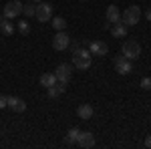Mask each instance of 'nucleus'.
Listing matches in <instances>:
<instances>
[{"instance_id": "obj_1", "label": "nucleus", "mask_w": 151, "mask_h": 149, "mask_svg": "<svg viewBox=\"0 0 151 149\" xmlns=\"http://www.w3.org/2000/svg\"><path fill=\"white\" fill-rule=\"evenodd\" d=\"M91 63H93V55L89 53V50H85V48H77L75 53H73V67L79 71H87L91 67Z\"/></svg>"}, {"instance_id": "obj_2", "label": "nucleus", "mask_w": 151, "mask_h": 149, "mask_svg": "<svg viewBox=\"0 0 151 149\" xmlns=\"http://www.w3.org/2000/svg\"><path fill=\"white\" fill-rule=\"evenodd\" d=\"M141 16H143L141 8L135 6V4H131V6H127L125 10L121 12V22L127 24V26H135V24L141 20Z\"/></svg>"}, {"instance_id": "obj_3", "label": "nucleus", "mask_w": 151, "mask_h": 149, "mask_svg": "<svg viewBox=\"0 0 151 149\" xmlns=\"http://www.w3.org/2000/svg\"><path fill=\"white\" fill-rule=\"evenodd\" d=\"M121 55L127 57L129 60H135V58H139V55H141V45L137 40H125L123 46H121Z\"/></svg>"}, {"instance_id": "obj_4", "label": "nucleus", "mask_w": 151, "mask_h": 149, "mask_svg": "<svg viewBox=\"0 0 151 149\" xmlns=\"http://www.w3.org/2000/svg\"><path fill=\"white\" fill-rule=\"evenodd\" d=\"M22 6H24V4L20 2V0H10V2L4 6L2 16H4V18H10V20H12V18H16V16L22 12Z\"/></svg>"}, {"instance_id": "obj_5", "label": "nucleus", "mask_w": 151, "mask_h": 149, "mask_svg": "<svg viewBox=\"0 0 151 149\" xmlns=\"http://www.w3.org/2000/svg\"><path fill=\"white\" fill-rule=\"evenodd\" d=\"M35 16L40 22H48V20L52 18V6H50L48 2H40V4L36 6V10H35Z\"/></svg>"}, {"instance_id": "obj_6", "label": "nucleus", "mask_w": 151, "mask_h": 149, "mask_svg": "<svg viewBox=\"0 0 151 149\" xmlns=\"http://www.w3.org/2000/svg\"><path fill=\"white\" fill-rule=\"evenodd\" d=\"M69 45H70L69 35H67L65 30H58L57 35H55V38H52V48H55V50H67Z\"/></svg>"}, {"instance_id": "obj_7", "label": "nucleus", "mask_w": 151, "mask_h": 149, "mask_svg": "<svg viewBox=\"0 0 151 149\" xmlns=\"http://www.w3.org/2000/svg\"><path fill=\"white\" fill-rule=\"evenodd\" d=\"M55 77H57L58 83H69L70 77H73V67H70V65H67V63L58 65L57 71H55Z\"/></svg>"}, {"instance_id": "obj_8", "label": "nucleus", "mask_w": 151, "mask_h": 149, "mask_svg": "<svg viewBox=\"0 0 151 149\" xmlns=\"http://www.w3.org/2000/svg\"><path fill=\"white\" fill-rule=\"evenodd\" d=\"M115 71L119 75H129L133 71V65H131V60L127 57L119 55V57H115Z\"/></svg>"}, {"instance_id": "obj_9", "label": "nucleus", "mask_w": 151, "mask_h": 149, "mask_svg": "<svg viewBox=\"0 0 151 149\" xmlns=\"http://www.w3.org/2000/svg\"><path fill=\"white\" fill-rule=\"evenodd\" d=\"M89 53L97 57H105V55H109V46L103 40H93V42H89Z\"/></svg>"}, {"instance_id": "obj_10", "label": "nucleus", "mask_w": 151, "mask_h": 149, "mask_svg": "<svg viewBox=\"0 0 151 149\" xmlns=\"http://www.w3.org/2000/svg\"><path fill=\"white\" fill-rule=\"evenodd\" d=\"M77 143H79L81 147H85V149H91V147H95V135L91 133V131H81Z\"/></svg>"}, {"instance_id": "obj_11", "label": "nucleus", "mask_w": 151, "mask_h": 149, "mask_svg": "<svg viewBox=\"0 0 151 149\" xmlns=\"http://www.w3.org/2000/svg\"><path fill=\"white\" fill-rule=\"evenodd\" d=\"M8 107H10L14 113H24L26 111V103H24L20 97H8Z\"/></svg>"}, {"instance_id": "obj_12", "label": "nucleus", "mask_w": 151, "mask_h": 149, "mask_svg": "<svg viewBox=\"0 0 151 149\" xmlns=\"http://www.w3.org/2000/svg\"><path fill=\"white\" fill-rule=\"evenodd\" d=\"M47 91H48V97H50V99H57L58 95H63V93L67 91V83H58L57 81L52 87H48Z\"/></svg>"}, {"instance_id": "obj_13", "label": "nucleus", "mask_w": 151, "mask_h": 149, "mask_svg": "<svg viewBox=\"0 0 151 149\" xmlns=\"http://www.w3.org/2000/svg\"><path fill=\"white\" fill-rule=\"evenodd\" d=\"M111 35L115 36V38H125V36H127V24H123L121 20L115 22L111 26Z\"/></svg>"}, {"instance_id": "obj_14", "label": "nucleus", "mask_w": 151, "mask_h": 149, "mask_svg": "<svg viewBox=\"0 0 151 149\" xmlns=\"http://www.w3.org/2000/svg\"><path fill=\"white\" fill-rule=\"evenodd\" d=\"M105 16H107V22H119L121 20V12H119V8H117L115 4H111L109 8H107V12H105Z\"/></svg>"}, {"instance_id": "obj_15", "label": "nucleus", "mask_w": 151, "mask_h": 149, "mask_svg": "<svg viewBox=\"0 0 151 149\" xmlns=\"http://www.w3.org/2000/svg\"><path fill=\"white\" fill-rule=\"evenodd\" d=\"M0 30H2L4 36H12L16 28H14V24L10 22V18H4V16H2V18H0Z\"/></svg>"}, {"instance_id": "obj_16", "label": "nucleus", "mask_w": 151, "mask_h": 149, "mask_svg": "<svg viewBox=\"0 0 151 149\" xmlns=\"http://www.w3.org/2000/svg\"><path fill=\"white\" fill-rule=\"evenodd\" d=\"M77 115H79V119H91V117L95 115V109H93V105H89V103L81 105V107L77 109Z\"/></svg>"}, {"instance_id": "obj_17", "label": "nucleus", "mask_w": 151, "mask_h": 149, "mask_svg": "<svg viewBox=\"0 0 151 149\" xmlns=\"http://www.w3.org/2000/svg\"><path fill=\"white\" fill-rule=\"evenodd\" d=\"M55 83H57V77H55V73H42V75H40V85H42V87H52V85H55Z\"/></svg>"}, {"instance_id": "obj_18", "label": "nucleus", "mask_w": 151, "mask_h": 149, "mask_svg": "<svg viewBox=\"0 0 151 149\" xmlns=\"http://www.w3.org/2000/svg\"><path fill=\"white\" fill-rule=\"evenodd\" d=\"M79 133H81V129H77V127H70L69 131H67V145H73V143H77V139H79Z\"/></svg>"}, {"instance_id": "obj_19", "label": "nucleus", "mask_w": 151, "mask_h": 149, "mask_svg": "<svg viewBox=\"0 0 151 149\" xmlns=\"http://www.w3.org/2000/svg\"><path fill=\"white\" fill-rule=\"evenodd\" d=\"M50 24H52L57 30H65V28H67V20H65L63 16H55V18H50Z\"/></svg>"}, {"instance_id": "obj_20", "label": "nucleus", "mask_w": 151, "mask_h": 149, "mask_svg": "<svg viewBox=\"0 0 151 149\" xmlns=\"http://www.w3.org/2000/svg\"><path fill=\"white\" fill-rule=\"evenodd\" d=\"M18 32L22 36H28L30 35V24L26 22V20H20V22H18Z\"/></svg>"}, {"instance_id": "obj_21", "label": "nucleus", "mask_w": 151, "mask_h": 149, "mask_svg": "<svg viewBox=\"0 0 151 149\" xmlns=\"http://www.w3.org/2000/svg\"><path fill=\"white\" fill-rule=\"evenodd\" d=\"M35 10H36V6H32V4H28V6H22V12L26 14V16H35Z\"/></svg>"}, {"instance_id": "obj_22", "label": "nucleus", "mask_w": 151, "mask_h": 149, "mask_svg": "<svg viewBox=\"0 0 151 149\" xmlns=\"http://www.w3.org/2000/svg\"><path fill=\"white\" fill-rule=\"evenodd\" d=\"M141 87H143L145 91L151 89V79H149V77H143V79H141Z\"/></svg>"}, {"instance_id": "obj_23", "label": "nucleus", "mask_w": 151, "mask_h": 149, "mask_svg": "<svg viewBox=\"0 0 151 149\" xmlns=\"http://www.w3.org/2000/svg\"><path fill=\"white\" fill-rule=\"evenodd\" d=\"M4 107H8V97L6 95H0V109H4Z\"/></svg>"}, {"instance_id": "obj_24", "label": "nucleus", "mask_w": 151, "mask_h": 149, "mask_svg": "<svg viewBox=\"0 0 151 149\" xmlns=\"http://www.w3.org/2000/svg\"><path fill=\"white\" fill-rule=\"evenodd\" d=\"M145 147L151 149V135H147V137H145Z\"/></svg>"}, {"instance_id": "obj_25", "label": "nucleus", "mask_w": 151, "mask_h": 149, "mask_svg": "<svg viewBox=\"0 0 151 149\" xmlns=\"http://www.w3.org/2000/svg\"><path fill=\"white\" fill-rule=\"evenodd\" d=\"M145 18H147V20H151V8H149V10H145Z\"/></svg>"}, {"instance_id": "obj_26", "label": "nucleus", "mask_w": 151, "mask_h": 149, "mask_svg": "<svg viewBox=\"0 0 151 149\" xmlns=\"http://www.w3.org/2000/svg\"><path fill=\"white\" fill-rule=\"evenodd\" d=\"M32 2H42V0H32Z\"/></svg>"}, {"instance_id": "obj_27", "label": "nucleus", "mask_w": 151, "mask_h": 149, "mask_svg": "<svg viewBox=\"0 0 151 149\" xmlns=\"http://www.w3.org/2000/svg\"><path fill=\"white\" fill-rule=\"evenodd\" d=\"M83 2H87V0H83Z\"/></svg>"}]
</instances>
